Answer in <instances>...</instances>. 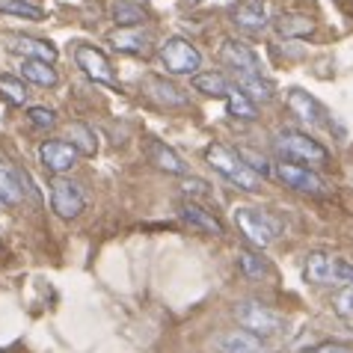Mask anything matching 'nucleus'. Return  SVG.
<instances>
[{"mask_svg":"<svg viewBox=\"0 0 353 353\" xmlns=\"http://www.w3.org/2000/svg\"><path fill=\"white\" fill-rule=\"evenodd\" d=\"M145 154H149V161L158 166L161 172H172V175H188V163H184L179 158V152H172L166 143L161 140H149V149H145Z\"/></svg>","mask_w":353,"mask_h":353,"instance_id":"18","label":"nucleus"},{"mask_svg":"<svg viewBox=\"0 0 353 353\" xmlns=\"http://www.w3.org/2000/svg\"><path fill=\"white\" fill-rule=\"evenodd\" d=\"M234 81H238V90L247 95L252 104L256 101L268 104V101H273V95H276L273 83L268 81V77H261V74H234Z\"/></svg>","mask_w":353,"mask_h":353,"instance_id":"20","label":"nucleus"},{"mask_svg":"<svg viewBox=\"0 0 353 353\" xmlns=\"http://www.w3.org/2000/svg\"><path fill=\"white\" fill-rule=\"evenodd\" d=\"M145 90H149V95L154 98V101H161L166 107H184L188 104V95H184L175 83L163 81V77H149V81H145Z\"/></svg>","mask_w":353,"mask_h":353,"instance_id":"21","label":"nucleus"},{"mask_svg":"<svg viewBox=\"0 0 353 353\" xmlns=\"http://www.w3.org/2000/svg\"><path fill=\"white\" fill-rule=\"evenodd\" d=\"M21 77L30 81L36 86H57L60 83V74L51 63H42V60H24L21 63Z\"/></svg>","mask_w":353,"mask_h":353,"instance_id":"23","label":"nucleus"},{"mask_svg":"<svg viewBox=\"0 0 353 353\" xmlns=\"http://www.w3.org/2000/svg\"><path fill=\"white\" fill-rule=\"evenodd\" d=\"M158 57H161V65L170 74H199V68H202V54L181 36L166 39Z\"/></svg>","mask_w":353,"mask_h":353,"instance_id":"6","label":"nucleus"},{"mask_svg":"<svg viewBox=\"0 0 353 353\" xmlns=\"http://www.w3.org/2000/svg\"><path fill=\"white\" fill-rule=\"evenodd\" d=\"M113 18H116L119 27H140L145 21V12L137 3H131V0H116Z\"/></svg>","mask_w":353,"mask_h":353,"instance_id":"27","label":"nucleus"},{"mask_svg":"<svg viewBox=\"0 0 353 353\" xmlns=\"http://www.w3.org/2000/svg\"><path fill=\"white\" fill-rule=\"evenodd\" d=\"M181 188H184V193H188V196H208V193H211L208 184H205L202 179H188V181L181 184Z\"/></svg>","mask_w":353,"mask_h":353,"instance_id":"34","label":"nucleus"},{"mask_svg":"<svg viewBox=\"0 0 353 353\" xmlns=\"http://www.w3.org/2000/svg\"><path fill=\"white\" fill-rule=\"evenodd\" d=\"M74 63H77V68H81L86 77H92L95 83L116 86L113 65H110V60L104 57V51H98V48H92V45H77V48H74Z\"/></svg>","mask_w":353,"mask_h":353,"instance_id":"8","label":"nucleus"},{"mask_svg":"<svg viewBox=\"0 0 353 353\" xmlns=\"http://www.w3.org/2000/svg\"><path fill=\"white\" fill-rule=\"evenodd\" d=\"M179 214H181V220L190 225V229H196V232H205V234H214V238H223V223L214 217L211 211H205V208H199L193 199H184L181 205H179Z\"/></svg>","mask_w":353,"mask_h":353,"instance_id":"14","label":"nucleus"},{"mask_svg":"<svg viewBox=\"0 0 353 353\" xmlns=\"http://www.w3.org/2000/svg\"><path fill=\"white\" fill-rule=\"evenodd\" d=\"M24 202V188H21V172L12 170L3 158H0V205H15Z\"/></svg>","mask_w":353,"mask_h":353,"instance_id":"19","label":"nucleus"},{"mask_svg":"<svg viewBox=\"0 0 353 353\" xmlns=\"http://www.w3.org/2000/svg\"><path fill=\"white\" fill-rule=\"evenodd\" d=\"M77 158H81V154L72 149L68 140H48V143H42V149H39V161H42L45 170L54 172V175L68 172L77 163Z\"/></svg>","mask_w":353,"mask_h":353,"instance_id":"11","label":"nucleus"},{"mask_svg":"<svg viewBox=\"0 0 353 353\" xmlns=\"http://www.w3.org/2000/svg\"><path fill=\"white\" fill-rule=\"evenodd\" d=\"M234 223H238V229L243 232V238L250 243H256L259 250H268L282 232L279 220L270 217V214L261 208H238L234 211Z\"/></svg>","mask_w":353,"mask_h":353,"instance_id":"4","label":"nucleus"},{"mask_svg":"<svg viewBox=\"0 0 353 353\" xmlns=\"http://www.w3.org/2000/svg\"><path fill=\"white\" fill-rule=\"evenodd\" d=\"M68 140H72V149L77 154H83V158H92V154L98 152V137H95V131L90 128V125H83V122L68 125Z\"/></svg>","mask_w":353,"mask_h":353,"instance_id":"24","label":"nucleus"},{"mask_svg":"<svg viewBox=\"0 0 353 353\" xmlns=\"http://www.w3.org/2000/svg\"><path fill=\"white\" fill-rule=\"evenodd\" d=\"M51 208H54L57 217L74 220V217H81L83 208H86V196L74 181L54 179L51 181Z\"/></svg>","mask_w":353,"mask_h":353,"instance_id":"7","label":"nucleus"},{"mask_svg":"<svg viewBox=\"0 0 353 353\" xmlns=\"http://www.w3.org/2000/svg\"><path fill=\"white\" fill-rule=\"evenodd\" d=\"M110 45L119 54H134V57H149L152 54V36L143 27H119L110 36Z\"/></svg>","mask_w":353,"mask_h":353,"instance_id":"13","label":"nucleus"},{"mask_svg":"<svg viewBox=\"0 0 353 353\" xmlns=\"http://www.w3.org/2000/svg\"><path fill=\"white\" fill-rule=\"evenodd\" d=\"M276 30L285 39H291V36H309V33H315V21H312V18H303V15H282L276 21Z\"/></svg>","mask_w":353,"mask_h":353,"instance_id":"26","label":"nucleus"},{"mask_svg":"<svg viewBox=\"0 0 353 353\" xmlns=\"http://www.w3.org/2000/svg\"><path fill=\"white\" fill-rule=\"evenodd\" d=\"M217 353H261V339H256L247 330H229L214 339Z\"/></svg>","mask_w":353,"mask_h":353,"instance_id":"16","label":"nucleus"},{"mask_svg":"<svg viewBox=\"0 0 353 353\" xmlns=\"http://www.w3.org/2000/svg\"><path fill=\"white\" fill-rule=\"evenodd\" d=\"M234 315H238V323L247 332H252L256 339H268V336H276L282 330V323L285 318L279 315V312H273L268 306H261L256 300H243L238 303V309H234Z\"/></svg>","mask_w":353,"mask_h":353,"instance_id":"5","label":"nucleus"},{"mask_svg":"<svg viewBox=\"0 0 353 353\" xmlns=\"http://www.w3.org/2000/svg\"><path fill=\"white\" fill-rule=\"evenodd\" d=\"M288 107L291 113L297 116L300 122L312 125V128H330V119H327V110L318 98H312L309 92L303 90H288Z\"/></svg>","mask_w":353,"mask_h":353,"instance_id":"10","label":"nucleus"},{"mask_svg":"<svg viewBox=\"0 0 353 353\" xmlns=\"http://www.w3.org/2000/svg\"><path fill=\"white\" fill-rule=\"evenodd\" d=\"M309 353H353V347L350 345H339V341H327V345L312 347Z\"/></svg>","mask_w":353,"mask_h":353,"instance_id":"35","label":"nucleus"},{"mask_svg":"<svg viewBox=\"0 0 353 353\" xmlns=\"http://www.w3.org/2000/svg\"><path fill=\"white\" fill-rule=\"evenodd\" d=\"M0 95L6 98L9 104H24L27 101V86H24V81L21 77H12V74H3L0 77Z\"/></svg>","mask_w":353,"mask_h":353,"instance_id":"30","label":"nucleus"},{"mask_svg":"<svg viewBox=\"0 0 353 353\" xmlns=\"http://www.w3.org/2000/svg\"><path fill=\"white\" fill-rule=\"evenodd\" d=\"M238 268L243 276H250V279H261L264 273H268V261H264L261 256H256V252H250V250H238Z\"/></svg>","mask_w":353,"mask_h":353,"instance_id":"29","label":"nucleus"},{"mask_svg":"<svg viewBox=\"0 0 353 353\" xmlns=\"http://www.w3.org/2000/svg\"><path fill=\"white\" fill-rule=\"evenodd\" d=\"M276 175H279V181H285V188L300 190V193L321 196L323 190H327V181H323L318 172H312L309 166H297V163H276Z\"/></svg>","mask_w":353,"mask_h":353,"instance_id":"9","label":"nucleus"},{"mask_svg":"<svg viewBox=\"0 0 353 353\" xmlns=\"http://www.w3.org/2000/svg\"><path fill=\"white\" fill-rule=\"evenodd\" d=\"M190 3H196V0H190Z\"/></svg>","mask_w":353,"mask_h":353,"instance_id":"36","label":"nucleus"},{"mask_svg":"<svg viewBox=\"0 0 353 353\" xmlns=\"http://www.w3.org/2000/svg\"><path fill=\"white\" fill-rule=\"evenodd\" d=\"M303 279L312 285H339V288H353V261L327 256V252H315L303 264Z\"/></svg>","mask_w":353,"mask_h":353,"instance_id":"2","label":"nucleus"},{"mask_svg":"<svg viewBox=\"0 0 353 353\" xmlns=\"http://www.w3.org/2000/svg\"><path fill=\"white\" fill-rule=\"evenodd\" d=\"M232 18L241 30H250V33H261L268 27V12H264L261 0H243V3L234 6Z\"/></svg>","mask_w":353,"mask_h":353,"instance_id":"17","label":"nucleus"},{"mask_svg":"<svg viewBox=\"0 0 353 353\" xmlns=\"http://www.w3.org/2000/svg\"><path fill=\"white\" fill-rule=\"evenodd\" d=\"M220 60L232 68V74H261V63L259 57L250 51L247 45L234 42V39H225L220 48Z\"/></svg>","mask_w":353,"mask_h":353,"instance_id":"12","label":"nucleus"},{"mask_svg":"<svg viewBox=\"0 0 353 353\" xmlns=\"http://www.w3.org/2000/svg\"><path fill=\"white\" fill-rule=\"evenodd\" d=\"M193 90L208 98H229L232 83L220 72H202V74H193Z\"/></svg>","mask_w":353,"mask_h":353,"instance_id":"22","label":"nucleus"},{"mask_svg":"<svg viewBox=\"0 0 353 353\" xmlns=\"http://www.w3.org/2000/svg\"><path fill=\"white\" fill-rule=\"evenodd\" d=\"M276 149L279 154L285 158L288 163H309V166H323V163H330V152L323 149V145L318 140H312L309 134H303V131H279L276 134Z\"/></svg>","mask_w":353,"mask_h":353,"instance_id":"3","label":"nucleus"},{"mask_svg":"<svg viewBox=\"0 0 353 353\" xmlns=\"http://www.w3.org/2000/svg\"><path fill=\"white\" fill-rule=\"evenodd\" d=\"M336 309H339V315H345V318L353 321V288L339 294V297H336Z\"/></svg>","mask_w":353,"mask_h":353,"instance_id":"33","label":"nucleus"},{"mask_svg":"<svg viewBox=\"0 0 353 353\" xmlns=\"http://www.w3.org/2000/svg\"><path fill=\"white\" fill-rule=\"evenodd\" d=\"M205 161H208L225 181H232L234 188H241V190H247V193H259L261 190V181L264 179L252 172L250 166L243 163L234 152L225 149V145H220V143L208 145V149H205Z\"/></svg>","mask_w":353,"mask_h":353,"instance_id":"1","label":"nucleus"},{"mask_svg":"<svg viewBox=\"0 0 353 353\" xmlns=\"http://www.w3.org/2000/svg\"><path fill=\"white\" fill-rule=\"evenodd\" d=\"M27 119H30L33 128H51L57 122V113L51 107H30V110H27Z\"/></svg>","mask_w":353,"mask_h":353,"instance_id":"31","label":"nucleus"},{"mask_svg":"<svg viewBox=\"0 0 353 353\" xmlns=\"http://www.w3.org/2000/svg\"><path fill=\"white\" fill-rule=\"evenodd\" d=\"M9 51L12 54H21L24 60H42V63H57V48L45 39H33V36H12L9 39Z\"/></svg>","mask_w":353,"mask_h":353,"instance_id":"15","label":"nucleus"},{"mask_svg":"<svg viewBox=\"0 0 353 353\" xmlns=\"http://www.w3.org/2000/svg\"><path fill=\"white\" fill-rule=\"evenodd\" d=\"M238 158H241L243 163H247V166H250V170L256 172V175H261V179H268V175H270V163L264 161V158H259L256 152H250V149H241V152H238Z\"/></svg>","mask_w":353,"mask_h":353,"instance_id":"32","label":"nucleus"},{"mask_svg":"<svg viewBox=\"0 0 353 353\" xmlns=\"http://www.w3.org/2000/svg\"><path fill=\"white\" fill-rule=\"evenodd\" d=\"M0 12H3V15L27 18V21H42V18H45L42 6L30 3V0H0Z\"/></svg>","mask_w":353,"mask_h":353,"instance_id":"25","label":"nucleus"},{"mask_svg":"<svg viewBox=\"0 0 353 353\" xmlns=\"http://www.w3.org/2000/svg\"><path fill=\"white\" fill-rule=\"evenodd\" d=\"M225 107H229V116H234V119H247V122L256 119V104H252L241 90L229 92V98H225Z\"/></svg>","mask_w":353,"mask_h":353,"instance_id":"28","label":"nucleus"}]
</instances>
